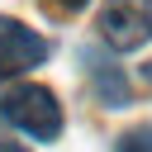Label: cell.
I'll return each mask as SVG.
<instances>
[{
  "mask_svg": "<svg viewBox=\"0 0 152 152\" xmlns=\"http://www.w3.org/2000/svg\"><path fill=\"white\" fill-rule=\"evenodd\" d=\"M0 114H5L14 128H24L28 138H38V142H48V138L62 133V104H57V95H52L48 86H33V81L10 86V90L0 95Z\"/></svg>",
  "mask_w": 152,
  "mask_h": 152,
  "instance_id": "6da1fadb",
  "label": "cell"
},
{
  "mask_svg": "<svg viewBox=\"0 0 152 152\" xmlns=\"http://www.w3.org/2000/svg\"><path fill=\"white\" fill-rule=\"evenodd\" d=\"M100 38L119 52H133V48L152 43V0H104Z\"/></svg>",
  "mask_w": 152,
  "mask_h": 152,
  "instance_id": "7a4b0ae2",
  "label": "cell"
},
{
  "mask_svg": "<svg viewBox=\"0 0 152 152\" xmlns=\"http://www.w3.org/2000/svg\"><path fill=\"white\" fill-rule=\"evenodd\" d=\"M43 57H48V38H38L33 28H24L14 19H0V76L28 71Z\"/></svg>",
  "mask_w": 152,
  "mask_h": 152,
  "instance_id": "3957f363",
  "label": "cell"
},
{
  "mask_svg": "<svg viewBox=\"0 0 152 152\" xmlns=\"http://www.w3.org/2000/svg\"><path fill=\"white\" fill-rule=\"evenodd\" d=\"M95 81H100V90H104V104H124L128 100V86H124V76L114 71V66H95Z\"/></svg>",
  "mask_w": 152,
  "mask_h": 152,
  "instance_id": "277c9868",
  "label": "cell"
},
{
  "mask_svg": "<svg viewBox=\"0 0 152 152\" xmlns=\"http://www.w3.org/2000/svg\"><path fill=\"white\" fill-rule=\"evenodd\" d=\"M119 152H152V124H138L119 138Z\"/></svg>",
  "mask_w": 152,
  "mask_h": 152,
  "instance_id": "5b68a950",
  "label": "cell"
},
{
  "mask_svg": "<svg viewBox=\"0 0 152 152\" xmlns=\"http://www.w3.org/2000/svg\"><path fill=\"white\" fill-rule=\"evenodd\" d=\"M43 5H48L52 14H76V10L86 5V0H43Z\"/></svg>",
  "mask_w": 152,
  "mask_h": 152,
  "instance_id": "8992f818",
  "label": "cell"
},
{
  "mask_svg": "<svg viewBox=\"0 0 152 152\" xmlns=\"http://www.w3.org/2000/svg\"><path fill=\"white\" fill-rule=\"evenodd\" d=\"M0 152H24V147H14V142H0Z\"/></svg>",
  "mask_w": 152,
  "mask_h": 152,
  "instance_id": "52a82bcc",
  "label": "cell"
}]
</instances>
